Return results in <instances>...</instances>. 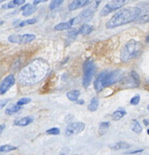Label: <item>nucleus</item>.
Here are the masks:
<instances>
[{
	"label": "nucleus",
	"mask_w": 149,
	"mask_h": 155,
	"mask_svg": "<svg viewBox=\"0 0 149 155\" xmlns=\"http://www.w3.org/2000/svg\"><path fill=\"white\" fill-rule=\"evenodd\" d=\"M80 95V90H72L67 93V98L71 101H74L75 102L77 99L79 98Z\"/></svg>",
	"instance_id": "nucleus-20"
},
{
	"label": "nucleus",
	"mask_w": 149,
	"mask_h": 155,
	"mask_svg": "<svg viewBox=\"0 0 149 155\" xmlns=\"http://www.w3.org/2000/svg\"><path fill=\"white\" fill-rule=\"evenodd\" d=\"M18 148L15 146L11 145H2L0 147V152H4V153H7V152L12 151H15Z\"/></svg>",
	"instance_id": "nucleus-23"
},
{
	"label": "nucleus",
	"mask_w": 149,
	"mask_h": 155,
	"mask_svg": "<svg viewBox=\"0 0 149 155\" xmlns=\"http://www.w3.org/2000/svg\"><path fill=\"white\" fill-rule=\"evenodd\" d=\"M109 148L113 151L126 150V149L130 148L131 145L127 142H124V141H120V142H116L111 145L109 146Z\"/></svg>",
	"instance_id": "nucleus-12"
},
{
	"label": "nucleus",
	"mask_w": 149,
	"mask_h": 155,
	"mask_svg": "<svg viewBox=\"0 0 149 155\" xmlns=\"http://www.w3.org/2000/svg\"><path fill=\"white\" fill-rule=\"evenodd\" d=\"M128 0H111L102 8L99 13L100 17H105L111 12L117 11L127 3Z\"/></svg>",
	"instance_id": "nucleus-6"
},
{
	"label": "nucleus",
	"mask_w": 149,
	"mask_h": 155,
	"mask_svg": "<svg viewBox=\"0 0 149 155\" xmlns=\"http://www.w3.org/2000/svg\"><path fill=\"white\" fill-rule=\"evenodd\" d=\"M75 102L77 103V104H83L84 103H85L84 102V100H78V99H77Z\"/></svg>",
	"instance_id": "nucleus-37"
},
{
	"label": "nucleus",
	"mask_w": 149,
	"mask_h": 155,
	"mask_svg": "<svg viewBox=\"0 0 149 155\" xmlns=\"http://www.w3.org/2000/svg\"><path fill=\"white\" fill-rule=\"evenodd\" d=\"M110 127V123L109 122H101L99 123V130H98V133L101 135H104L106 133L107 130Z\"/></svg>",
	"instance_id": "nucleus-21"
},
{
	"label": "nucleus",
	"mask_w": 149,
	"mask_h": 155,
	"mask_svg": "<svg viewBox=\"0 0 149 155\" xmlns=\"http://www.w3.org/2000/svg\"><path fill=\"white\" fill-rule=\"evenodd\" d=\"M31 101V98H22L18 100V102H17V104L19 106H23V105H25V104H29Z\"/></svg>",
	"instance_id": "nucleus-27"
},
{
	"label": "nucleus",
	"mask_w": 149,
	"mask_h": 155,
	"mask_svg": "<svg viewBox=\"0 0 149 155\" xmlns=\"http://www.w3.org/2000/svg\"><path fill=\"white\" fill-rule=\"evenodd\" d=\"M147 133H148V135H149V129H148V130H147Z\"/></svg>",
	"instance_id": "nucleus-40"
},
{
	"label": "nucleus",
	"mask_w": 149,
	"mask_h": 155,
	"mask_svg": "<svg viewBox=\"0 0 149 155\" xmlns=\"http://www.w3.org/2000/svg\"><path fill=\"white\" fill-rule=\"evenodd\" d=\"M79 34L81 35H89L93 31V27L87 24H83L78 30Z\"/></svg>",
	"instance_id": "nucleus-16"
},
{
	"label": "nucleus",
	"mask_w": 149,
	"mask_h": 155,
	"mask_svg": "<svg viewBox=\"0 0 149 155\" xmlns=\"http://www.w3.org/2000/svg\"><path fill=\"white\" fill-rule=\"evenodd\" d=\"M48 0H34V5H39V3H41V2H47Z\"/></svg>",
	"instance_id": "nucleus-33"
},
{
	"label": "nucleus",
	"mask_w": 149,
	"mask_h": 155,
	"mask_svg": "<svg viewBox=\"0 0 149 155\" xmlns=\"http://www.w3.org/2000/svg\"><path fill=\"white\" fill-rule=\"evenodd\" d=\"M90 1L91 0H73V2H71L68 6V9L70 11H74V10L81 8L88 5Z\"/></svg>",
	"instance_id": "nucleus-10"
},
{
	"label": "nucleus",
	"mask_w": 149,
	"mask_h": 155,
	"mask_svg": "<svg viewBox=\"0 0 149 155\" xmlns=\"http://www.w3.org/2000/svg\"><path fill=\"white\" fill-rule=\"evenodd\" d=\"M147 108H148V111H149V104H148V105Z\"/></svg>",
	"instance_id": "nucleus-41"
},
{
	"label": "nucleus",
	"mask_w": 149,
	"mask_h": 155,
	"mask_svg": "<svg viewBox=\"0 0 149 155\" xmlns=\"http://www.w3.org/2000/svg\"><path fill=\"white\" fill-rule=\"evenodd\" d=\"M36 39V36L34 34H26L23 35H20V42L19 45H24V44H28L34 41Z\"/></svg>",
	"instance_id": "nucleus-14"
},
{
	"label": "nucleus",
	"mask_w": 149,
	"mask_h": 155,
	"mask_svg": "<svg viewBox=\"0 0 149 155\" xmlns=\"http://www.w3.org/2000/svg\"><path fill=\"white\" fill-rule=\"evenodd\" d=\"M140 99H141V97H140L139 95H136L132 98L131 100H130V104L134 106L138 105L140 102Z\"/></svg>",
	"instance_id": "nucleus-29"
},
{
	"label": "nucleus",
	"mask_w": 149,
	"mask_h": 155,
	"mask_svg": "<svg viewBox=\"0 0 149 155\" xmlns=\"http://www.w3.org/2000/svg\"><path fill=\"white\" fill-rule=\"evenodd\" d=\"M73 25H74V18H72L68 21H66V22L59 23V24L55 26L54 29L58 31H67V30L71 29Z\"/></svg>",
	"instance_id": "nucleus-11"
},
{
	"label": "nucleus",
	"mask_w": 149,
	"mask_h": 155,
	"mask_svg": "<svg viewBox=\"0 0 149 155\" xmlns=\"http://www.w3.org/2000/svg\"><path fill=\"white\" fill-rule=\"evenodd\" d=\"M119 82L121 83L124 89H135L139 86L140 77L136 71L132 70L128 74L121 76Z\"/></svg>",
	"instance_id": "nucleus-5"
},
{
	"label": "nucleus",
	"mask_w": 149,
	"mask_h": 155,
	"mask_svg": "<svg viewBox=\"0 0 149 155\" xmlns=\"http://www.w3.org/2000/svg\"><path fill=\"white\" fill-rule=\"evenodd\" d=\"M125 115H127V111L124 109L119 108L118 110H115L112 114V120H114V121H118L120 119H122Z\"/></svg>",
	"instance_id": "nucleus-18"
},
{
	"label": "nucleus",
	"mask_w": 149,
	"mask_h": 155,
	"mask_svg": "<svg viewBox=\"0 0 149 155\" xmlns=\"http://www.w3.org/2000/svg\"><path fill=\"white\" fill-rule=\"evenodd\" d=\"M143 123H144L145 126H149V119H145L143 120Z\"/></svg>",
	"instance_id": "nucleus-36"
},
{
	"label": "nucleus",
	"mask_w": 149,
	"mask_h": 155,
	"mask_svg": "<svg viewBox=\"0 0 149 155\" xmlns=\"http://www.w3.org/2000/svg\"><path fill=\"white\" fill-rule=\"evenodd\" d=\"M64 1L65 0H52L51 3L49 4V9L54 10L55 8H58V7L62 5Z\"/></svg>",
	"instance_id": "nucleus-24"
},
{
	"label": "nucleus",
	"mask_w": 149,
	"mask_h": 155,
	"mask_svg": "<svg viewBox=\"0 0 149 155\" xmlns=\"http://www.w3.org/2000/svg\"><path fill=\"white\" fill-rule=\"evenodd\" d=\"M78 34H79L78 30L71 29V28L70 29V31H68V33H67V36H68V37H69L70 39H74L77 37Z\"/></svg>",
	"instance_id": "nucleus-26"
},
{
	"label": "nucleus",
	"mask_w": 149,
	"mask_h": 155,
	"mask_svg": "<svg viewBox=\"0 0 149 155\" xmlns=\"http://www.w3.org/2000/svg\"><path fill=\"white\" fill-rule=\"evenodd\" d=\"M6 0H0V2H5Z\"/></svg>",
	"instance_id": "nucleus-39"
},
{
	"label": "nucleus",
	"mask_w": 149,
	"mask_h": 155,
	"mask_svg": "<svg viewBox=\"0 0 149 155\" xmlns=\"http://www.w3.org/2000/svg\"><path fill=\"white\" fill-rule=\"evenodd\" d=\"M26 0H12V2L15 4L16 6H19V5H23L25 3Z\"/></svg>",
	"instance_id": "nucleus-30"
},
{
	"label": "nucleus",
	"mask_w": 149,
	"mask_h": 155,
	"mask_svg": "<svg viewBox=\"0 0 149 155\" xmlns=\"http://www.w3.org/2000/svg\"><path fill=\"white\" fill-rule=\"evenodd\" d=\"M15 84V78L14 75L10 74L2 80L0 83V95H4Z\"/></svg>",
	"instance_id": "nucleus-8"
},
{
	"label": "nucleus",
	"mask_w": 149,
	"mask_h": 155,
	"mask_svg": "<svg viewBox=\"0 0 149 155\" xmlns=\"http://www.w3.org/2000/svg\"><path fill=\"white\" fill-rule=\"evenodd\" d=\"M145 41H146V42H149V35L147 36V37H146V39H145Z\"/></svg>",
	"instance_id": "nucleus-38"
},
{
	"label": "nucleus",
	"mask_w": 149,
	"mask_h": 155,
	"mask_svg": "<svg viewBox=\"0 0 149 155\" xmlns=\"http://www.w3.org/2000/svg\"><path fill=\"white\" fill-rule=\"evenodd\" d=\"M33 121H34V118L28 116V117H24L21 119H18V120H16L14 122V124L17 126H27L31 123H32Z\"/></svg>",
	"instance_id": "nucleus-13"
},
{
	"label": "nucleus",
	"mask_w": 149,
	"mask_h": 155,
	"mask_svg": "<svg viewBox=\"0 0 149 155\" xmlns=\"http://www.w3.org/2000/svg\"><path fill=\"white\" fill-rule=\"evenodd\" d=\"M6 7H7V8H15V7H16V5L13 3L12 1H11V2H9V3L7 4Z\"/></svg>",
	"instance_id": "nucleus-32"
},
{
	"label": "nucleus",
	"mask_w": 149,
	"mask_h": 155,
	"mask_svg": "<svg viewBox=\"0 0 149 155\" xmlns=\"http://www.w3.org/2000/svg\"><path fill=\"white\" fill-rule=\"evenodd\" d=\"M143 45L140 42L130 39L124 45L120 51V60L123 62H129L137 58L142 53Z\"/></svg>",
	"instance_id": "nucleus-3"
},
{
	"label": "nucleus",
	"mask_w": 149,
	"mask_h": 155,
	"mask_svg": "<svg viewBox=\"0 0 149 155\" xmlns=\"http://www.w3.org/2000/svg\"><path fill=\"white\" fill-rule=\"evenodd\" d=\"M98 106H99V100L97 97L92 98L90 101L89 104L88 105V110L91 112H95L96 111L98 108Z\"/></svg>",
	"instance_id": "nucleus-19"
},
{
	"label": "nucleus",
	"mask_w": 149,
	"mask_h": 155,
	"mask_svg": "<svg viewBox=\"0 0 149 155\" xmlns=\"http://www.w3.org/2000/svg\"><path fill=\"white\" fill-rule=\"evenodd\" d=\"M21 109V106L18 105V104H10L6 107L5 110V114L7 115H12V114L18 113Z\"/></svg>",
	"instance_id": "nucleus-17"
},
{
	"label": "nucleus",
	"mask_w": 149,
	"mask_h": 155,
	"mask_svg": "<svg viewBox=\"0 0 149 155\" xmlns=\"http://www.w3.org/2000/svg\"><path fill=\"white\" fill-rule=\"evenodd\" d=\"M86 125L83 122H76L67 126L65 130V135L67 136H71L79 134L85 130Z\"/></svg>",
	"instance_id": "nucleus-7"
},
{
	"label": "nucleus",
	"mask_w": 149,
	"mask_h": 155,
	"mask_svg": "<svg viewBox=\"0 0 149 155\" xmlns=\"http://www.w3.org/2000/svg\"><path fill=\"white\" fill-rule=\"evenodd\" d=\"M121 72L120 70L101 71L94 81V88L97 92H99L104 88L110 86L120 81L121 78Z\"/></svg>",
	"instance_id": "nucleus-2"
},
{
	"label": "nucleus",
	"mask_w": 149,
	"mask_h": 155,
	"mask_svg": "<svg viewBox=\"0 0 149 155\" xmlns=\"http://www.w3.org/2000/svg\"><path fill=\"white\" fill-rule=\"evenodd\" d=\"M143 149H139V150H136L133 151H130V152H127L126 154H136V153H139V152L143 151Z\"/></svg>",
	"instance_id": "nucleus-34"
},
{
	"label": "nucleus",
	"mask_w": 149,
	"mask_h": 155,
	"mask_svg": "<svg viewBox=\"0 0 149 155\" xmlns=\"http://www.w3.org/2000/svg\"><path fill=\"white\" fill-rule=\"evenodd\" d=\"M135 22L136 24H145L149 23V15H144L142 16H140L137 18Z\"/></svg>",
	"instance_id": "nucleus-25"
},
{
	"label": "nucleus",
	"mask_w": 149,
	"mask_h": 155,
	"mask_svg": "<svg viewBox=\"0 0 149 155\" xmlns=\"http://www.w3.org/2000/svg\"><path fill=\"white\" fill-rule=\"evenodd\" d=\"M130 127L132 131L137 133V134L141 133L142 132V127L141 124H140L138 120H135V119H133V120H132L130 121Z\"/></svg>",
	"instance_id": "nucleus-15"
},
{
	"label": "nucleus",
	"mask_w": 149,
	"mask_h": 155,
	"mask_svg": "<svg viewBox=\"0 0 149 155\" xmlns=\"http://www.w3.org/2000/svg\"><path fill=\"white\" fill-rule=\"evenodd\" d=\"M5 128V124H0V134L2 133L4 130Z\"/></svg>",
	"instance_id": "nucleus-35"
},
{
	"label": "nucleus",
	"mask_w": 149,
	"mask_h": 155,
	"mask_svg": "<svg viewBox=\"0 0 149 155\" xmlns=\"http://www.w3.org/2000/svg\"><path fill=\"white\" fill-rule=\"evenodd\" d=\"M22 10V15L24 17H29L37 11V6L34 4L28 3L21 8Z\"/></svg>",
	"instance_id": "nucleus-9"
},
{
	"label": "nucleus",
	"mask_w": 149,
	"mask_h": 155,
	"mask_svg": "<svg viewBox=\"0 0 149 155\" xmlns=\"http://www.w3.org/2000/svg\"><path fill=\"white\" fill-rule=\"evenodd\" d=\"M83 86L84 88H88L91 85L95 71H96V66L92 59H86L83 64Z\"/></svg>",
	"instance_id": "nucleus-4"
},
{
	"label": "nucleus",
	"mask_w": 149,
	"mask_h": 155,
	"mask_svg": "<svg viewBox=\"0 0 149 155\" xmlns=\"http://www.w3.org/2000/svg\"><path fill=\"white\" fill-rule=\"evenodd\" d=\"M8 99H5V100H2L0 101V109H2V107H4L5 106V104L8 103Z\"/></svg>",
	"instance_id": "nucleus-31"
},
{
	"label": "nucleus",
	"mask_w": 149,
	"mask_h": 155,
	"mask_svg": "<svg viewBox=\"0 0 149 155\" xmlns=\"http://www.w3.org/2000/svg\"><path fill=\"white\" fill-rule=\"evenodd\" d=\"M142 9L139 7H127L116 12L105 24L107 29H114L135 21L142 14Z\"/></svg>",
	"instance_id": "nucleus-1"
},
{
	"label": "nucleus",
	"mask_w": 149,
	"mask_h": 155,
	"mask_svg": "<svg viewBox=\"0 0 149 155\" xmlns=\"http://www.w3.org/2000/svg\"><path fill=\"white\" fill-rule=\"evenodd\" d=\"M61 131H60L59 128H57V127H53V128L49 129V130H46V133L48 135H54V136H57V135H59Z\"/></svg>",
	"instance_id": "nucleus-28"
},
{
	"label": "nucleus",
	"mask_w": 149,
	"mask_h": 155,
	"mask_svg": "<svg viewBox=\"0 0 149 155\" xmlns=\"http://www.w3.org/2000/svg\"><path fill=\"white\" fill-rule=\"evenodd\" d=\"M37 22V18H31V19L20 21L19 24H18V27H25V26L33 25V24H35Z\"/></svg>",
	"instance_id": "nucleus-22"
}]
</instances>
